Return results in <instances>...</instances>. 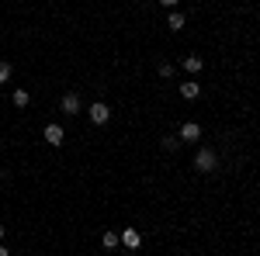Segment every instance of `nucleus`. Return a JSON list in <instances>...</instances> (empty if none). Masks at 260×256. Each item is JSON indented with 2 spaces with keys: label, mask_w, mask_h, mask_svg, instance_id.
Wrapping results in <instances>:
<instances>
[{
  "label": "nucleus",
  "mask_w": 260,
  "mask_h": 256,
  "mask_svg": "<svg viewBox=\"0 0 260 256\" xmlns=\"http://www.w3.org/2000/svg\"><path fill=\"white\" fill-rule=\"evenodd\" d=\"M219 166V156L212 153V149H198L194 153V170H201V173H212Z\"/></svg>",
  "instance_id": "1"
},
{
  "label": "nucleus",
  "mask_w": 260,
  "mask_h": 256,
  "mask_svg": "<svg viewBox=\"0 0 260 256\" xmlns=\"http://www.w3.org/2000/svg\"><path fill=\"white\" fill-rule=\"evenodd\" d=\"M87 115H90V121H94V125H108V121H111V107H108L104 100H94Z\"/></svg>",
  "instance_id": "2"
},
{
  "label": "nucleus",
  "mask_w": 260,
  "mask_h": 256,
  "mask_svg": "<svg viewBox=\"0 0 260 256\" xmlns=\"http://www.w3.org/2000/svg\"><path fill=\"white\" fill-rule=\"evenodd\" d=\"M177 138H180V142H198V138H201V125H194V121H187V125H180Z\"/></svg>",
  "instance_id": "3"
},
{
  "label": "nucleus",
  "mask_w": 260,
  "mask_h": 256,
  "mask_svg": "<svg viewBox=\"0 0 260 256\" xmlns=\"http://www.w3.org/2000/svg\"><path fill=\"white\" fill-rule=\"evenodd\" d=\"M121 246H125L128 253H139V246H142L139 232H136V229H125V232H121Z\"/></svg>",
  "instance_id": "4"
},
{
  "label": "nucleus",
  "mask_w": 260,
  "mask_h": 256,
  "mask_svg": "<svg viewBox=\"0 0 260 256\" xmlns=\"http://www.w3.org/2000/svg\"><path fill=\"white\" fill-rule=\"evenodd\" d=\"M42 135H45V142H49V145H62L66 132H62L59 125H45V132H42Z\"/></svg>",
  "instance_id": "5"
},
{
  "label": "nucleus",
  "mask_w": 260,
  "mask_h": 256,
  "mask_svg": "<svg viewBox=\"0 0 260 256\" xmlns=\"http://www.w3.org/2000/svg\"><path fill=\"white\" fill-rule=\"evenodd\" d=\"M59 107L66 111V115H80V97H77V94H62Z\"/></svg>",
  "instance_id": "6"
},
{
  "label": "nucleus",
  "mask_w": 260,
  "mask_h": 256,
  "mask_svg": "<svg viewBox=\"0 0 260 256\" xmlns=\"http://www.w3.org/2000/svg\"><path fill=\"white\" fill-rule=\"evenodd\" d=\"M201 94V87L194 83V80H187V83H180V97H187V100H198Z\"/></svg>",
  "instance_id": "7"
},
{
  "label": "nucleus",
  "mask_w": 260,
  "mask_h": 256,
  "mask_svg": "<svg viewBox=\"0 0 260 256\" xmlns=\"http://www.w3.org/2000/svg\"><path fill=\"white\" fill-rule=\"evenodd\" d=\"M101 246H104V249H118V246H121V236H118V232H104Z\"/></svg>",
  "instance_id": "8"
},
{
  "label": "nucleus",
  "mask_w": 260,
  "mask_h": 256,
  "mask_svg": "<svg viewBox=\"0 0 260 256\" xmlns=\"http://www.w3.org/2000/svg\"><path fill=\"white\" fill-rule=\"evenodd\" d=\"M167 24H170V31H180V28H184V14H180V11H170V14H167Z\"/></svg>",
  "instance_id": "9"
},
{
  "label": "nucleus",
  "mask_w": 260,
  "mask_h": 256,
  "mask_svg": "<svg viewBox=\"0 0 260 256\" xmlns=\"http://www.w3.org/2000/svg\"><path fill=\"white\" fill-rule=\"evenodd\" d=\"M184 69H187V73H201V59L198 56H187V59H184Z\"/></svg>",
  "instance_id": "10"
},
{
  "label": "nucleus",
  "mask_w": 260,
  "mask_h": 256,
  "mask_svg": "<svg viewBox=\"0 0 260 256\" xmlns=\"http://www.w3.org/2000/svg\"><path fill=\"white\" fill-rule=\"evenodd\" d=\"M11 100H14V107H28V100H31V97H28V90H14V97H11Z\"/></svg>",
  "instance_id": "11"
},
{
  "label": "nucleus",
  "mask_w": 260,
  "mask_h": 256,
  "mask_svg": "<svg viewBox=\"0 0 260 256\" xmlns=\"http://www.w3.org/2000/svg\"><path fill=\"white\" fill-rule=\"evenodd\" d=\"M177 145H180V138H177V135H167V138H163V149H167V153H174Z\"/></svg>",
  "instance_id": "12"
},
{
  "label": "nucleus",
  "mask_w": 260,
  "mask_h": 256,
  "mask_svg": "<svg viewBox=\"0 0 260 256\" xmlns=\"http://www.w3.org/2000/svg\"><path fill=\"white\" fill-rule=\"evenodd\" d=\"M11 80V62H0V83H7Z\"/></svg>",
  "instance_id": "13"
},
{
  "label": "nucleus",
  "mask_w": 260,
  "mask_h": 256,
  "mask_svg": "<svg viewBox=\"0 0 260 256\" xmlns=\"http://www.w3.org/2000/svg\"><path fill=\"white\" fill-rule=\"evenodd\" d=\"M156 73H160L163 80H170V77H174V66H170V62H163V66H160V69H156Z\"/></svg>",
  "instance_id": "14"
},
{
  "label": "nucleus",
  "mask_w": 260,
  "mask_h": 256,
  "mask_svg": "<svg viewBox=\"0 0 260 256\" xmlns=\"http://www.w3.org/2000/svg\"><path fill=\"white\" fill-rule=\"evenodd\" d=\"M160 4H163V7H174V4H177V0H160Z\"/></svg>",
  "instance_id": "15"
},
{
  "label": "nucleus",
  "mask_w": 260,
  "mask_h": 256,
  "mask_svg": "<svg viewBox=\"0 0 260 256\" xmlns=\"http://www.w3.org/2000/svg\"><path fill=\"white\" fill-rule=\"evenodd\" d=\"M0 256H11V253H7V249H4V246H0Z\"/></svg>",
  "instance_id": "16"
},
{
  "label": "nucleus",
  "mask_w": 260,
  "mask_h": 256,
  "mask_svg": "<svg viewBox=\"0 0 260 256\" xmlns=\"http://www.w3.org/2000/svg\"><path fill=\"white\" fill-rule=\"evenodd\" d=\"M0 239H4V225H0Z\"/></svg>",
  "instance_id": "17"
},
{
  "label": "nucleus",
  "mask_w": 260,
  "mask_h": 256,
  "mask_svg": "<svg viewBox=\"0 0 260 256\" xmlns=\"http://www.w3.org/2000/svg\"><path fill=\"white\" fill-rule=\"evenodd\" d=\"M128 256H136V253H128Z\"/></svg>",
  "instance_id": "18"
}]
</instances>
